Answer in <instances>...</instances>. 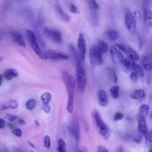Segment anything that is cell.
Wrapping results in <instances>:
<instances>
[{
	"label": "cell",
	"instance_id": "45",
	"mask_svg": "<svg viewBox=\"0 0 152 152\" xmlns=\"http://www.w3.org/2000/svg\"><path fill=\"white\" fill-rule=\"evenodd\" d=\"M143 2L144 5L147 7H152V0H147L144 1Z\"/></svg>",
	"mask_w": 152,
	"mask_h": 152
},
{
	"label": "cell",
	"instance_id": "26",
	"mask_svg": "<svg viewBox=\"0 0 152 152\" xmlns=\"http://www.w3.org/2000/svg\"><path fill=\"white\" fill-rule=\"evenodd\" d=\"M119 87L117 86H115L111 87L110 89V92L112 97L115 99H117L119 95Z\"/></svg>",
	"mask_w": 152,
	"mask_h": 152
},
{
	"label": "cell",
	"instance_id": "35",
	"mask_svg": "<svg viewBox=\"0 0 152 152\" xmlns=\"http://www.w3.org/2000/svg\"><path fill=\"white\" fill-rule=\"evenodd\" d=\"M138 49L140 51L142 50L143 47V42L142 37L139 34H138Z\"/></svg>",
	"mask_w": 152,
	"mask_h": 152
},
{
	"label": "cell",
	"instance_id": "18",
	"mask_svg": "<svg viewBox=\"0 0 152 152\" xmlns=\"http://www.w3.org/2000/svg\"><path fill=\"white\" fill-rule=\"evenodd\" d=\"M18 75V74L17 71L12 69H9L5 70L3 73L4 77L9 80L17 77Z\"/></svg>",
	"mask_w": 152,
	"mask_h": 152
},
{
	"label": "cell",
	"instance_id": "14",
	"mask_svg": "<svg viewBox=\"0 0 152 152\" xmlns=\"http://www.w3.org/2000/svg\"><path fill=\"white\" fill-rule=\"evenodd\" d=\"M97 97L99 104L101 106L105 107L108 103L107 96L105 91L103 90H98L97 92Z\"/></svg>",
	"mask_w": 152,
	"mask_h": 152
},
{
	"label": "cell",
	"instance_id": "9",
	"mask_svg": "<svg viewBox=\"0 0 152 152\" xmlns=\"http://www.w3.org/2000/svg\"><path fill=\"white\" fill-rule=\"evenodd\" d=\"M78 53L81 62H84L86 57L87 45L86 40L83 33H80L78 40Z\"/></svg>",
	"mask_w": 152,
	"mask_h": 152
},
{
	"label": "cell",
	"instance_id": "25",
	"mask_svg": "<svg viewBox=\"0 0 152 152\" xmlns=\"http://www.w3.org/2000/svg\"><path fill=\"white\" fill-rule=\"evenodd\" d=\"M107 33L108 37L110 41H115L118 37V33L115 30H110L107 32Z\"/></svg>",
	"mask_w": 152,
	"mask_h": 152
},
{
	"label": "cell",
	"instance_id": "58",
	"mask_svg": "<svg viewBox=\"0 0 152 152\" xmlns=\"http://www.w3.org/2000/svg\"><path fill=\"white\" fill-rule=\"evenodd\" d=\"M9 127L11 128H12L13 127L12 125L11 124H9Z\"/></svg>",
	"mask_w": 152,
	"mask_h": 152
},
{
	"label": "cell",
	"instance_id": "7",
	"mask_svg": "<svg viewBox=\"0 0 152 152\" xmlns=\"http://www.w3.org/2000/svg\"><path fill=\"white\" fill-rule=\"evenodd\" d=\"M45 53L47 59H49L53 61L67 60L70 58V56L68 54L59 50H48Z\"/></svg>",
	"mask_w": 152,
	"mask_h": 152
},
{
	"label": "cell",
	"instance_id": "5",
	"mask_svg": "<svg viewBox=\"0 0 152 152\" xmlns=\"http://www.w3.org/2000/svg\"><path fill=\"white\" fill-rule=\"evenodd\" d=\"M43 32L46 37L53 43L57 44H60L63 42L62 35L59 30L45 27L43 28Z\"/></svg>",
	"mask_w": 152,
	"mask_h": 152
},
{
	"label": "cell",
	"instance_id": "44",
	"mask_svg": "<svg viewBox=\"0 0 152 152\" xmlns=\"http://www.w3.org/2000/svg\"><path fill=\"white\" fill-rule=\"evenodd\" d=\"M42 108L44 111L45 112L47 113H48L50 111V107L48 104H43L42 106Z\"/></svg>",
	"mask_w": 152,
	"mask_h": 152
},
{
	"label": "cell",
	"instance_id": "46",
	"mask_svg": "<svg viewBox=\"0 0 152 152\" xmlns=\"http://www.w3.org/2000/svg\"><path fill=\"white\" fill-rule=\"evenodd\" d=\"M137 76L136 74L133 72L130 75V78L134 82H136L137 80Z\"/></svg>",
	"mask_w": 152,
	"mask_h": 152
},
{
	"label": "cell",
	"instance_id": "42",
	"mask_svg": "<svg viewBox=\"0 0 152 152\" xmlns=\"http://www.w3.org/2000/svg\"><path fill=\"white\" fill-rule=\"evenodd\" d=\"M76 152H89L87 148L84 146H81L78 147Z\"/></svg>",
	"mask_w": 152,
	"mask_h": 152
},
{
	"label": "cell",
	"instance_id": "2",
	"mask_svg": "<svg viewBox=\"0 0 152 152\" xmlns=\"http://www.w3.org/2000/svg\"><path fill=\"white\" fill-rule=\"evenodd\" d=\"M26 36L30 46L37 56L42 60L47 59L45 53L42 51L38 46L35 33L32 30L27 29L26 32Z\"/></svg>",
	"mask_w": 152,
	"mask_h": 152
},
{
	"label": "cell",
	"instance_id": "47",
	"mask_svg": "<svg viewBox=\"0 0 152 152\" xmlns=\"http://www.w3.org/2000/svg\"><path fill=\"white\" fill-rule=\"evenodd\" d=\"M10 108V104L9 102L2 106L1 109L2 110H5L9 108Z\"/></svg>",
	"mask_w": 152,
	"mask_h": 152
},
{
	"label": "cell",
	"instance_id": "3",
	"mask_svg": "<svg viewBox=\"0 0 152 152\" xmlns=\"http://www.w3.org/2000/svg\"><path fill=\"white\" fill-rule=\"evenodd\" d=\"M76 81L80 93L83 94L87 84V76L85 70L80 63H77L76 67Z\"/></svg>",
	"mask_w": 152,
	"mask_h": 152
},
{
	"label": "cell",
	"instance_id": "43",
	"mask_svg": "<svg viewBox=\"0 0 152 152\" xmlns=\"http://www.w3.org/2000/svg\"><path fill=\"white\" fill-rule=\"evenodd\" d=\"M97 152H109V151L104 147L100 145L97 149Z\"/></svg>",
	"mask_w": 152,
	"mask_h": 152
},
{
	"label": "cell",
	"instance_id": "48",
	"mask_svg": "<svg viewBox=\"0 0 152 152\" xmlns=\"http://www.w3.org/2000/svg\"><path fill=\"white\" fill-rule=\"evenodd\" d=\"M5 125V121L2 119H0V128L1 129L4 128Z\"/></svg>",
	"mask_w": 152,
	"mask_h": 152
},
{
	"label": "cell",
	"instance_id": "31",
	"mask_svg": "<svg viewBox=\"0 0 152 152\" xmlns=\"http://www.w3.org/2000/svg\"><path fill=\"white\" fill-rule=\"evenodd\" d=\"M70 11L74 14H79L80 11L79 9L73 3H71L69 6Z\"/></svg>",
	"mask_w": 152,
	"mask_h": 152
},
{
	"label": "cell",
	"instance_id": "23",
	"mask_svg": "<svg viewBox=\"0 0 152 152\" xmlns=\"http://www.w3.org/2000/svg\"><path fill=\"white\" fill-rule=\"evenodd\" d=\"M97 45L99 47L102 54L106 53L108 51V45L104 40H99Z\"/></svg>",
	"mask_w": 152,
	"mask_h": 152
},
{
	"label": "cell",
	"instance_id": "55",
	"mask_svg": "<svg viewBox=\"0 0 152 152\" xmlns=\"http://www.w3.org/2000/svg\"><path fill=\"white\" fill-rule=\"evenodd\" d=\"M28 143L29 144V145L30 146H31L33 148H34L35 147V146L31 142H30L28 140Z\"/></svg>",
	"mask_w": 152,
	"mask_h": 152
},
{
	"label": "cell",
	"instance_id": "34",
	"mask_svg": "<svg viewBox=\"0 0 152 152\" xmlns=\"http://www.w3.org/2000/svg\"><path fill=\"white\" fill-rule=\"evenodd\" d=\"M146 140L147 143L148 144H152V131L148 133L145 136Z\"/></svg>",
	"mask_w": 152,
	"mask_h": 152
},
{
	"label": "cell",
	"instance_id": "49",
	"mask_svg": "<svg viewBox=\"0 0 152 152\" xmlns=\"http://www.w3.org/2000/svg\"><path fill=\"white\" fill-rule=\"evenodd\" d=\"M142 139V137L141 136H139L136 138L134 140L135 142L138 144H140Z\"/></svg>",
	"mask_w": 152,
	"mask_h": 152
},
{
	"label": "cell",
	"instance_id": "53",
	"mask_svg": "<svg viewBox=\"0 0 152 152\" xmlns=\"http://www.w3.org/2000/svg\"><path fill=\"white\" fill-rule=\"evenodd\" d=\"M123 147L122 146H119L117 149L116 152H123Z\"/></svg>",
	"mask_w": 152,
	"mask_h": 152
},
{
	"label": "cell",
	"instance_id": "22",
	"mask_svg": "<svg viewBox=\"0 0 152 152\" xmlns=\"http://www.w3.org/2000/svg\"><path fill=\"white\" fill-rule=\"evenodd\" d=\"M149 110V106L147 105L141 106L138 110L139 116H143L145 118L148 115Z\"/></svg>",
	"mask_w": 152,
	"mask_h": 152
},
{
	"label": "cell",
	"instance_id": "56",
	"mask_svg": "<svg viewBox=\"0 0 152 152\" xmlns=\"http://www.w3.org/2000/svg\"><path fill=\"white\" fill-rule=\"evenodd\" d=\"M34 123L35 124L37 125V126H38L40 125V123L37 120L35 119L34 120Z\"/></svg>",
	"mask_w": 152,
	"mask_h": 152
},
{
	"label": "cell",
	"instance_id": "41",
	"mask_svg": "<svg viewBox=\"0 0 152 152\" xmlns=\"http://www.w3.org/2000/svg\"><path fill=\"white\" fill-rule=\"evenodd\" d=\"M89 4L96 10H97L99 8L98 4L95 1H90Z\"/></svg>",
	"mask_w": 152,
	"mask_h": 152
},
{
	"label": "cell",
	"instance_id": "33",
	"mask_svg": "<svg viewBox=\"0 0 152 152\" xmlns=\"http://www.w3.org/2000/svg\"><path fill=\"white\" fill-rule=\"evenodd\" d=\"M44 145L48 149H50L51 147V142L50 138L48 136H46L44 140Z\"/></svg>",
	"mask_w": 152,
	"mask_h": 152
},
{
	"label": "cell",
	"instance_id": "24",
	"mask_svg": "<svg viewBox=\"0 0 152 152\" xmlns=\"http://www.w3.org/2000/svg\"><path fill=\"white\" fill-rule=\"evenodd\" d=\"M134 72L137 77L140 78H142L144 76L143 69L139 65L135 64L133 70Z\"/></svg>",
	"mask_w": 152,
	"mask_h": 152
},
{
	"label": "cell",
	"instance_id": "39",
	"mask_svg": "<svg viewBox=\"0 0 152 152\" xmlns=\"http://www.w3.org/2000/svg\"><path fill=\"white\" fill-rule=\"evenodd\" d=\"M10 108L13 109L17 108L18 106V104L17 101L14 100L10 101L9 102Z\"/></svg>",
	"mask_w": 152,
	"mask_h": 152
},
{
	"label": "cell",
	"instance_id": "8",
	"mask_svg": "<svg viewBox=\"0 0 152 152\" xmlns=\"http://www.w3.org/2000/svg\"><path fill=\"white\" fill-rule=\"evenodd\" d=\"M125 17L126 26L129 32L131 34H134L136 29V20L133 14L128 8L125 10Z\"/></svg>",
	"mask_w": 152,
	"mask_h": 152
},
{
	"label": "cell",
	"instance_id": "11",
	"mask_svg": "<svg viewBox=\"0 0 152 152\" xmlns=\"http://www.w3.org/2000/svg\"><path fill=\"white\" fill-rule=\"evenodd\" d=\"M10 36L13 41L18 46L22 47H25L26 44L22 35L19 32L14 31L10 33Z\"/></svg>",
	"mask_w": 152,
	"mask_h": 152
},
{
	"label": "cell",
	"instance_id": "13",
	"mask_svg": "<svg viewBox=\"0 0 152 152\" xmlns=\"http://www.w3.org/2000/svg\"><path fill=\"white\" fill-rule=\"evenodd\" d=\"M71 133L77 140L80 138V128L78 121L76 119H74L69 128Z\"/></svg>",
	"mask_w": 152,
	"mask_h": 152
},
{
	"label": "cell",
	"instance_id": "54",
	"mask_svg": "<svg viewBox=\"0 0 152 152\" xmlns=\"http://www.w3.org/2000/svg\"><path fill=\"white\" fill-rule=\"evenodd\" d=\"M3 82V76L2 75H0V86H1Z\"/></svg>",
	"mask_w": 152,
	"mask_h": 152
},
{
	"label": "cell",
	"instance_id": "6",
	"mask_svg": "<svg viewBox=\"0 0 152 152\" xmlns=\"http://www.w3.org/2000/svg\"><path fill=\"white\" fill-rule=\"evenodd\" d=\"M102 54L97 45H94L91 47L89 53L90 62L91 65L95 67L103 64Z\"/></svg>",
	"mask_w": 152,
	"mask_h": 152
},
{
	"label": "cell",
	"instance_id": "37",
	"mask_svg": "<svg viewBox=\"0 0 152 152\" xmlns=\"http://www.w3.org/2000/svg\"><path fill=\"white\" fill-rule=\"evenodd\" d=\"M134 16L138 21H141L142 20V17L141 15L138 10H135L134 12Z\"/></svg>",
	"mask_w": 152,
	"mask_h": 152
},
{
	"label": "cell",
	"instance_id": "1",
	"mask_svg": "<svg viewBox=\"0 0 152 152\" xmlns=\"http://www.w3.org/2000/svg\"><path fill=\"white\" fill-rule=\"evenodd\" d=\"M92 115L93 123L97 132L104 139L107 140L111 134L110 127L101 118L97 110H93Z\"/></svg>",
	"mask_w": 152,
	"mask_h": 152
},
{
	"label": "cell",
	"instance_id": "57",
	"mask_svg": "<svg viewBox=\"0 0 152 152\" xmlns=\"http://www.w3.org/2000/svg\"><path fill=\"white\" fill-rule=\"evenodd\" d=\"M149 119L151 122L152 123V114H151L149 117Z\"/></svg>",
	"mask_w": 152,
	"mask_h": 152
},
{
	"label": "cell",
	"instance_id": "40",
	"mask_svg": "<svg viewBox=\"0 0 152 152\" xmlns=\"http://www.w3.org/2000/svg\"><path fill=\"white\" fill-rule=\"evenodd\" d=\"M124 117V115L122 113L118 112L116 114L114 117V120L118 121L122 119Z\"/></svg>",
	"mask_w": 152,
	"mask_h": 152
},
{
	"label": "cell",
	"instance_id": "32",
	"mask_svg": "<svg viewBox=\"0 0 152 152\" xmlns=\"http://www.w3.org/2000/svg\"><path fill=\"white\" fill-rule=\"evenodd\" d=\"M115 45L121 51L125 54L127 55V49L124 45L122 44H115Z\"/></svg>",
	"mask_w": 152,
	"mask_h": 152
},
{
	"label": "cell",
	"instance_id": "28",
	"mask_svg": "<svg viewBox=\"0 0 152 152\" xmlns=\"http://www.w3.org/2000/svg\"><path fill=\"white\" fill-rule=\"evenodd\" d=\"M58 150L59 152H67L66 144L64 140L60 138L58 140Z\"/></svg>",
	"mask_w": 152,
	"mask_h": 152
},
{
	"label": "cell",
	"instance_id": "12",
	"mask_svg": "<svg viewBox=\"0 0 152 152\" xmlns=\"http://www.w3.org/2000/svg\"><path fill=\"white\" fill-rule=\"evenodd\" d=\"M138 130L141 135L145 136L148 132V129L145 118L139 116L138 117Z\"/></svg>",
	"mask_w": 152,
	"mask_h": 152
},
{
	"label": "cell",
	"instance_id": "51",
	"mask_svg": "<svg viewBox=\"0 0 152 152\" xmlns=\"http://www.w3.org/2000/svg\"><path fill=\"white\" fill-rule=\"evenodd\" d=\"M147 83L148 85H149L150 84L151 81V76L150 75H148L147 77Z\"/></svg>",
	"mask_w": 152,
	"mask_h": 152
},
{
	"label": "cell",
	"instance_id": "30",
	"mask_svg": "<svg viewBox=\"0 0 152 152\" xmlns=\"http://www.w3.org/2000/svg\"><path fill=\"white\" fill-rule=\"evenodd\" d=\"M36 102L33 99H30L28 100L26 104V107L29 110L34 109L36 106Z\"/></svg>",
	"mask_w": 152,
	"mask_h": 152
},
{
	"label": "cell",
	"instance_id": "59",
	"mask_svg": "<svg viewBox=\"0 0 152 152\" xmlns=\"http://www.w3.org/2000/svg\"><path fill=\"white\" fill-rule=\"evenodd\" d=\"M149 152H152V147L149 150Z\"/></svg>",
	"mask_w": 152,
	"mask_h": 152
},
{
	"label": "cell",
	"instance_id": "52",
	"mask_svg": "<svg viewBox=\"0 0 152 152\" xmlns=\"http://www.w3.org/2000/svg\"><path fill=\"white\" fill-rule=\"evenodd\" d=\"M18 122L21 125H24L26 123L25 121L22 119H19L18 120Z\"/></svg>",
	"mask_w": 152,
	"mask_h": 152
},
{
	"label": "cell",
	"instance_id": "20",
	"mask_svg": "<svg viewBox=\"0 0 152 152\" xmlns=\"http://www.w3.org/2000/svg\"><path fill=\"white\" fill-rule=\"evenodd\" d=\"M68 48L70 54L76 60L77 63H80L81 61L78 53H77L76 50L74 46L72 44H70L69 45Z\"/></svg>",
	"mask_w": 152,
	"mask_h": 152
},
{
	"label": "cell",
	"instance_id": "29",
	"mask_svg": "<svg viewBox=\"0 0 152 152\" xmlns=\"http://www.w3.org/2000/svg\"><path fill=\"white\" fill-rule=\"evenodd\" d=\"M41 99L44 104H48L51 100V95L49 93H45L42 95Z\"/></svg>",
	"mask_w": 152,
	"mask_h": 152
},
{
	"label": "cell",
	"instance_id": "15",
	"mask_svg": "<svg viewBox=\"0 0 152 152\" xmlns=\"http://www.w3.org/2000/svg\"><path fill=\"white\" fill-rule=\"evenodd\" d=\"M55 9L57 15L62 21L66 23L70 22V18L69 16L63 12L61 6L59 4H57L55 5Z\"/></svg>",
	"mask_w": 152,
	"mask_h": 152
},
{
	"label": "cell",
	"instance_id": "27",
	"mask_svg": "<svg viewBox=\"0 0 152 152\" xmlns=\"http://www.w3.org/2000/svg\"><path fill=\"white\" fill-rule=\"evenodd\" d=\"M134 93L137 98V100H142L145 97V93L142 89H138L135 90Z\"/></svg>",
	"mask_w": 152,
	"mask_h": 152
},
{
	"label": "cell",
	"instance_id": "4",
	"mask_svg": "<svg viewBox=\"0 0 152 152\" xmlns=\"http://www.w3.org/2000/svg\"><path fill=\"white\" fill-rule=\"evenodd\" d=\"M66 87L68 95L67 109L68 112L72 113L73 111L75 81L73 76L70 75L69 80L65 84Z\"/></svg>",
	"mask_w": 152,
	"mask_h": 152
},
{
	"label": "cell",
	"instance_id": "36",
	"mask_svg": "<svg viewBox=\"0 0 152 152\" xmlns=\"http://www.w3.org/2000/svg\"><path fill=\"white\" fill-rule=\"evenodd\" d=\"M5 117L8 120L12 121H15L17 118V116L16 115L10 114H7Z\"/></svg>",
	"mask_w": 152,
	"mask_h": 152
},
{
	"label": "cell",
	"instance_id": "17",
	"mask_svg": "<svg viewBox=\"0 0 152 152\" xmlns=\"http://www.w3.org/2000/svg\"><path fill=\"white\" fill-rule=\"evenodd\" d=\"M141 63L145 70L148 72L151 71L152 69V61L151 59L147 56H143L141 58Z\"/></svg>",
	"mask_w": 152,
	"mask_h": 152
},
{
	"label": "cell",
	"instance_id": "16",
	"mask_svg": "<svg viewBox=\"0 0 152 152\" xmlns=\"http://www.w3.org/2000/svg\"><path fill=\"white\" fill-rule=\"evenodd\" d=\"M144 19L146 25L149 27H152V12L148 8H145L144 12Z\"/></svg>",
	"mask_w": 152,
	"mask_h": 152
},
{
	"label": "cell",
	"instance_id": "38",
	"mask_svg": "<svg viewBox=\"0 0 152 152\" xmlns=\"http://www.w3.org/2000/svg\"><path fill=\"white\" fill-rule=\"evenodd\" d=\"M13 134L16 136L20 137L22 135V131L21 129L18 128L15 129L12 131Z\"/></svg>",
	"mask_w": 152,
	"mask_h": 152
},
{
	"label": "cell",
	"instance_id": "10",
	"mask_svg": "<svg viewBox=\"0 0 152 152\" xmlns=\"http://www.w3.org/2000/svg\"><path fill=\"white\" fill-rule=\"evenodd\" d=\"M110 52L111 58L115 63L118 64L123 63V55L115 46H111L110 48Z\"/></svg>",
	"mask_w": 152,
	"mask_h": 152
},
{
	"label": "cell",
	"instance_id": "60",
	"mask_svg": "<svg viewBox=\"0 0 152 152\" xmlns=\"http://www.w3.org/2000/svg\"><path fill=\"white\" fill-rule=\"evenodd\" d=\"M30 152H34L33 151H31Z\"/></svg>",
	"mask_w": 152,
	"mask_h": 152
},
{
	"label": "cell",
	"instance_id": "21",
	"mask_svg": "<svg viewBox=\"0 0 152 152\" xmlns=\"http://www.w3.org/2000/svg\"><path fill=\"white\" fill-rule=\"evenodd\" d=\"M128 57L133 59L135 62L137 61L139 59V56L135 50L130 47L127 48Z\"/></svg>",
	"mask_w": 152,
	"mask_h": 152
},
{
	"label": "cell",
	"instance_id": "19",
	"mask_svg": "<svg viewBox=\"0 0 152 152\" xmlns=\"http://www.w3.org/2000/svg\"><path fill=\"white\" fill-rule=\"evenodd\" d=\"M124 63L126 67L128 70H133L135 65L134 61L128 57L125 58L124 60Z\"/></svg>",
	"mask_w": 152,
	"mask_h": 152
},
{
	"label": "cell",
	"instance_id": "50",
	"mask_svg": "<svg viewBox=\"0 0 152 152\" xmlns=\"http://www.w3.org/2000/svg\"><path fill=\"white\" fill-rule=\"evenodd\" d=\"M113 74L114 78V82L115 83H117L118 77L116 74V73L114 70L113 71Z\"/></svg>",
	"mask_w": 152,
	"mask_h": 152
}]
</instances>
